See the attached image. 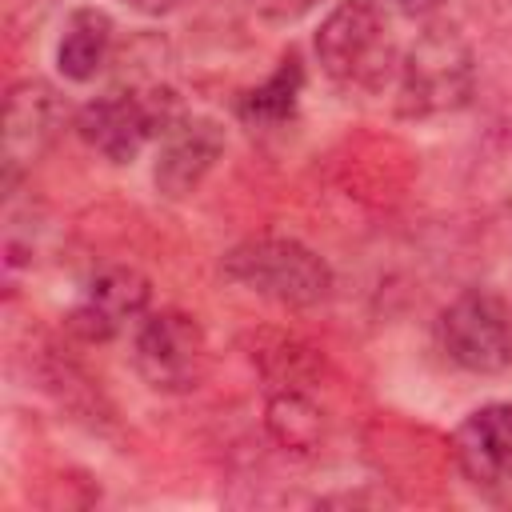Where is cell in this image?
Instances as JSON below:
<instances>
[{
    "instance_id": "1",
    "label": "cell",
    "mask_w": 512,
    "mask_h": 512,
    "mask_svg": "<svg viewBox=\"0 0 512 512\" xmlns=\"http://www.w3.org/2000/svg\"><path fill=\"white\" fill-rule=\"evenodd\" d=\"M392 84L396 112L408 120H432L464 108L476 88V52L460 24L428 20L416 40L400 52Z\"/></svg>"
},
{
    "instance_id": "2",
    "label": "cell",
    "mask_w": 512,
    "mask_h": 512,
    "mask_svg": "<svg viewBox=\"0 0 512 512\" xmlns=\"http://www.w3.org/2000/svg\"><path fill=\"white\" fill-rule=\"evenodd\" d=\"M180 116H188V112L180 108L172 88H164V84H132V88H112V92L88 100L76 112L72 128L104 160L132 164L144 152V144L164 136Z\"/></svg>"
},
{
    "instance_id": "3",
    "label": "cell",
    "mask_w": 512,
    "mask_h": 512,
    "mask_svg": "<svg viewBox=\"0 0 512 512\" xmlns=\"http://www.w3.org/2000/svg\"><path fill=\"white\" fill-rule=\"evenodd\" d=\"M224 276L272 304L312 308L332 292V268L308 244L288 236H252L224 252Z\"/></svg>"
},
{
    "instance_id": "4",
    "label": "cell",
    "mask_w": 512,
    "mask_h": 512,
    "mask_svg": "<svg viewBox=\"0 0 512 512\" xmlns=\"http://www.w3.org/2000/svg\"><path fill=\"white\" fill-rule=\"evenodd\" d=\"M316 60L324 76L340 88H384L396 72L392 28L376 0H340L320 32H316Z\"/></svg>"
},
{
    "instance_id": "5",
    "label": "cell",
    "mask_w": 512,
    "mask_h": 512,
    "mask_svg": "<svg viewBox=\"0 0 512 512\" xmlns=\"http://www.w3.org/2000/svg\"><path fill=\"white\" fill-rule=\"evenodd\" d=\"M132 368L152 392L184 396L208 372V340L196 316L180 308H148L132 328Z\"/></svg>"
},
{
    "instance_id": "6",
    "label": "cell",
    "mask_w": 512,
    "mask_h": 512,
    "mask_svg": "<svg viewBox=\"0 0 512 512\" xmlns=\"http://www.w3.org/2000/svg\"><path fill=\"white\" fill-rule=\"evenodd\" d=\"M440 348L452 364L476 376H496L512 364V316L508 304L488 288L460 292L440 312Z\"/></svg>"
},
{
    "instance_id": "7",
    "label": "cell",
    "mask_w": 512,
    "mask_h": 512,
    "mask_svg": "<svg viewBox=\"0 0 512 512\" xmlns=\"http://www.w3.org/2000/svg\"><path fill=\"white\" fill-rule=\"evenodd\" d=\"M148 300H152V284L144 272H136L132 264H108L84 284L64 324L76 340L104 344L116 340L124 328H136V320L148 312Z\"/></svg>"
},
{
    "instance_id": "8",
    "label": "cell",
    "mask_w": 512,
    "mask_h": 512,
    "mask_svg": "<svg viewBox=\"0 0 512 512\" xmlns=\"http://www.w3.org/2000/svg\"><path fill=\"white\" fill-rule=\"evenodd\" d=\"M68 120L64 96L48 80H20L4 100V184L12 188L52 148Z\"/></svg>"
},
{
    "instance_id": "9",
    "label": "cell",
    "mask_w": 512,
    "mask_h": 512,
    "mask_svg": "<svg viewBox=\"0 0 512 512\" xmlns=\"http://www.w3.org/2000/svg\"><path fill=\"white\" fill-rule=\"evenodd\" d=\"M224 156V128L212 116H180L164 136L152 168V184L168 200L192 196Z\"/></svg>"
},
{
    "instance_id": "10",
    "label": "cell",
    "mask_w": 512,
    "mask_h": 512,
    "mask_svg": "<svg viewBox=\"0 0 512 512\" xmlns=\"http://www.w3.org/2000/svg\"><path fill=\"white\" fill-rule=\"evenodd\" d=\"M452 452L476 488H512V404L476 408L456 428Z\"/></svg>"
},
{
    "instance_id": "11",
    "label": "cell",
    "mask_w": 512,
    "mask_h": 512,
    "mask_svg": "<svg viewBox=\"0 0 512 512\" xmlns=\"http://www.w3.org/2000/svg\"><path fill=\"white\" fill-rule=\"evenodd\" d=\"M264 428L276 440V448L292 456H312L328 436L324 408L308 396V388H268Z\"/></svg>"
},
{
    "instance_id": "12",
    "label": "cell",
    "mask_w": 512,
    "mask_h": 512,
    "mask_svg": "<svg viewBox=\"0 0 512 512\" xmlns=\"http://www.w3.org/2000/svg\"><path fill=\"white\" fill-rule=\"evenodd\" d=\"M112 56V20L100 8H76L56 44V68L72 84L96 80V72Z\"/></svg>"
},
{
    "instance_id": "13",
    "label": "cell",
    "mask_w": 512,
    "mask_h": 512,
    "mask_svg": "<svg viewBox=\"0 0 512 512\" xmlns=\"http://www.w3.org/2000/svg\"><path fill=\"white\" fill-rule=\"evenodd\" d=\"M300 88H304V64L296 52H288L280 60V68L252 92H244L240 100V116L248 124H284L292 112H296V100H300Z\"/></svg>"
},
{
    "instance_id": "14",
    "label": "cell",
    "mask_w": 512,
    "mask_h": 512,
    "mask_svg": "<svg viewBox=\"0 0 512 512\" xmlns=\"http://www.w3.org/2000/svg\"><path fill=\"white\" fill-rule=\"evenodd\" d=\"M320 0H244V8L264 24H296L304 20Z\"/></svg>"
},
{
    "instance_id": "15",
    "label": "cell",
    "mask_w": 512,
    "mask_h": 512,
    "mask_svg": "<svg viewBox=\"0 0 512 512\" xmlns=\"http://www.w3.org/2000/svg\"><path fill=\"white\" fill-rule=\"evenodd\" d=\"M388 4H392L396 12H404V16H420V20H424V16L440 12L444 0H388Z\"/></svg>"
},
{
    "instance_id": "16",
    "label": "cell",
    "mask_w": 512,
    "mask_h": 512,
    "mask_svg": "<svg viewBox=\"0 0 512 512\" xmlns=\"http://www.w3.org/2000/svg\"><path fill=\"white\" fill-rule=\"evenodd\" d=\"M128 8H136V12H144V16H168L172 8H180L184 0H124Z\"/></svg>"
}]
</instances>
